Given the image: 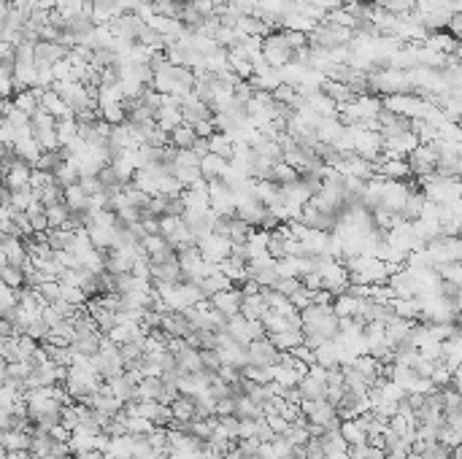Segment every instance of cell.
I'll return each instance as SVG.
<instances>
[{"mask_svg":"<svg viewBox=\"0 0 462 459\" xmlns=\"http://www.w3.org/2000/svg\"><path fill=\"white\" fill-rule=\"evenodd\" d=\"M262 57H265L268 65L279 68V70L295 60V52H292V46L284 38V30H273V33H268L262 38Z\"/></svg>","mask_w":462,"mask_h":459,"instance_id":"1","label":"cell"},{"mask_svg":"<svg viewBox=\"0 0 462 459\" xmlns=\"http://www.w3.org/2000/svg\"><path fill=\"white\" fill-rule=\"evenodd\" d=\"M30 130H33V138L43 146V151L63 148L60 146V138H57V119L49 114V111L38 108V111L30 117Z\"/></svg>","mask_w":462,"mask_h":459,"instance_id":"2","label":"cell"},{"mask_svg":"<svg viewBox=\"0 0 462 459\" xmlns=\"http://www.w3.org/2000/svg\"><path fill=\"white\" fill-rule=\"evenodd\" d=\"M249 276L259 281L262 289H268V286H276V284L281 281V270H279V259L276 256H259V259H252L249 262Z\"/></svg>","mask_w":462,"mask_h":459,"instance_id":"3","label":"cell"},{"mask_svg":"<svg viewBox=\"0 0 462 459\" xmlns=\"http://www.w3.org/2000/svg\"><path fill=\"white\" fill-rule=\"evenodd\" d=\"M0 252H3V262H9V265L22 270L30 268V252L25 238H19V235H3Z\"/></svg>","mask_w":462,"mask_h":459,"instance_id":"4","label":"cell"},{"mask_svg":"<svg viewBox=\"0 0 462 459\" xmlns=\"http://www.w3.org/2000/svg\"><path fill=\"white\" fill-rule=\"evenodd\" d=\"M111 30H114V36L119 40H127V43H138L141 40V33L146 30V19H141L138 14H122V16H117L114 22H111Z\"/></svg>","mask_w":462,"mask_h":459,"instance_id":"5","label":"cell"},{"mask_svg":"<svg viewBox=\"0 0 462 459\" xmlns=\"http://www.w3.org/2000/svg\"><path fill=\"white\" fill-rule=\"evenodd\" d=\"M200 246V252L203 256L211 262V265H222L225 259H230V252H232V241L227 235H219V232H211L208 238L198 243Z\"/></svg>","mask_w":462,"mask_h":459,"instance_id":"6","label":"cell"},{"mask_svg":"<svg viewBox=\"0 0 462 459\" xmlns=\"http://www.w3.org/2000/svg\"><path fill=\"white\" fill-rule=\"evenodd\" d=\"M160 227H163L165 241L171 243L173 249H181V246H187V243H195L192 241L190 227H187V222H184V216H163V219H160Z\"/></svg>","mask_w":462,"mask_h":459,"instance_id":"7","label":"cell"},{"mask_svg":"<svg viewBox=\"0 0 462 459\" xmlns=\"http://www.w3.org/2000/svg\"><path fill=\"white\" fill-rule=\"evenodd\" d=\"M141 254H146V252H133V249H122V246L109 249V254H106V270L114 273V276L133 273V268H136V262Z\"/></svg>","mask_w":462,"mask_h":459,"instance_id":"8","label":"cell"},{"mask_svg":"<svg viewBox=\"0 0 462 459\" xmlns=\"http://www.w3.org/2000/svg\"><path fill=\"white\" fill-rule=\"evenodd\" d=\"M284 357V351H279L273 346L271 338H262V340H252L249 343V364H279Z\"/></svg>","mask_w":462,"mask_h":459,"instance_id":"9","label":"cell"},{"mask_svg":"<svg viewBox=\"0 0 462 459\" xmlns=\"http://www.w3.org/2000/svg\"><path fill=\"white\" fill-rule=\"evenodd\" d=\"M244 289L241 286H230V289H225V292H219V295L208 297L211 300V306L222 313V316H235V313H241V306H244Z\"/></svg>","mask_w":462,"mask_h":459,"instance_id":"10","label":"cell"},{"mask_svg":"<svg viewBox=\"0 0 462 459\" xmlns=\"http://www.w3.org/2000/svg\"><path fill=\"white\" fill-rule=\"evenodd\" d=\"M219 354H222V362L225 364H235L244 370L249 364V346L241 343V340H232L222 333V343H219Z\"/></svg>","mask_w":462,"mask_h":459,"instance_id":"11","label":"cell"},{"mask_svg":"<svg viewBox=\"0 0 462 459\" xmlns=\"http://www.w3.org/2000/svg\"><path fill=\"white\" fill-rule=\"evenodd\" d=\"M38 97H41V108L43 111H49L55 119H68V117H73V108L68 106V100L57 92L55 87L38 90Z\"/></svg>","mask_w":462,"mask_h":459,"instance_id":"12","label":"cell"},{"mask_svg":"<svg viewBox=\"0 0 462 459\" xmlns=\"http://www.w3.org/2000/svg\"><path fill=\"white\" fill-rule=\"evenodd\" d=\"M181 111H184V122H187V124H198V122L214 117V108L208 106L205 100H200L195 92H190L187 97H181Z\"/></svg>","mask_w":462,"mask_h":459,"instance_id":"13","label":"cell"},{"mask_svg":"<svg viewBox=\"0 0 462 459\" xmlns=\"http://www.w3.org/2000/svg\"><path fill=\"white\" fill-rule=\"evenodd\" d=\"M319 443H322V451H325L330 459H349L352 457V446L346 443V438L340 435V427L338 430H325V435L319 438Z\"/></svg>","mask_w":462,"mask_h":459,"instance_id":"14","label":"cell"},{"mask_svg":"<svg viewBox=\"0 0 462 459\" xmlns=\"http://www.w3.org/2000/svg\"><path fill=\"white\" fill-rule=\"evenodd\" d=\"M184 270L178 265V254L165 262H151V281L154 284H178Z\"/></svg>","mask_w":462,"mask_h":459,"instance_id":"15","label":"cell"},{"mask_svg":"<svg viewBox=\"0 0 462 459\" xmlns=\"http://www.w3.org/2000/svg\"><path fill=\"white\" fill-rule=\"evenodd\" d=\"M160 330L171 338H187L192 333V322L187 316V310H168L163 316V327Z\"/></svg>","mask_w":462,"mask_h":459,"instance_id":"16","label":"cell"},{"mask_svg":"<svg viewBox=\"0 0 462 459\" xmlns=\"http://www.w3.org/2000/svg\"><path fill=\"white\" fill-rule=\"evenodd\" d=\"M70 54L68 46L57 43V40H38L36 43V63H46V65H57Z\"/></svg>","mask_w":462,"mask_h":459,"instance_id":"17","label":"cell"},{"mask_svg":"<svg viewBox=\"0 0 462 459\" xmlns=\"http://www.w3.org/2000/svg\"><path fill=\"white\" fill-rule=\"evenodd\" d=\"M144 252L149 256V262H165V259L176 256V249L165 241V235H146L144 238Z\"/></svg>","mask_w":462,"mask_h":459,"instance_id":"18","label":"cell"},{"mask_svg":"<svg viewBox=\"0 0 462 459\" xmlns=\"http://www.w3.org/2000/svg\"><path fill=\"white\" fill-rule=\"evenodd\" d=\"M30 178H33V165L16 157L14 165H11L9 171H3V187H9V189L25 187V184H30Z\"/></svg>","mask_w":462,"mask_h":459,"instance_id":"19","label":"cell"},{"mask_svg":"<svg viewBox=\"0 0 462 459\" xmlns=\"http://www.w3.org/2000/svg\"><path fill=\"white\" fill-rule=\"evenodd\" d=\"M360 308H362V297L352 295V292H343L333 300V310L338 319H360Z\"/></svg>","mask_w":462,"mask_h":459,"instance_id":"20","label":"cell"},{"mask_svg":"<svg viewBox=\"0 0 462 459\" xmlns=\"http://www.w3.org/2000/svg\"><path fill=\"white\" fill-rule=\"evenodd\" d=\"M200 171H203V178L205 181H219V178H225L227 171H230V160H225V157H219L214 151H208L200 162Z\"/></svg>","mask_w":462,"mask_h":459,"instance_id":"21","label":"cell"},{"mask_svg":"<svg viewBox=\"0 0 462 459\" xmlns=\"http://www.w3.org/2000/svg\"><path fill=\"white\" fill-rule=\"evenodd\" d=\"M246 249H249V262H252V259H259V256H268L271 254V232L254 227L252 230V235L246 238Z\"/></svg>","mask_w":462,"mask_h":459,"instance_id":"22","label":"cell"},{"mask_svg":"<svg viewBox=\"0 0 462 459\" xmlns=\"http://www.w3.org/2000/svg\"><path fill=\"white\" fill-rule=\"evenodd\" d=\"M268 338L273 340V346L279 351H284V354L300 349V346H306V333H303V330H295V327H289L284 333H276V335H268Z\"/></svg>","mask_w":462,"mask_h":459,"instance_id":"23","label":"cell"},{"mask_svg":"<svg viewBox=\"0 0 462 459\" xmlns=\"http://www.w3.org/2000/svg\"><path fill=\"white\" fill-rule=\"evenodd\" d=\"M3 451H28L33 446V432L30 430H3L0 435Z\"/></svg>","mask_w":462,"mask_h":459,"instance_id":"24","label":"cell"},{"mask_svg":"<svg viewBox=\"0 0 462 459\" xmlns=\"http://www.w3.org/2000/svg\"><path fill=\"white\" fill-rule=\"evenodd\" d=\"M109 459H133L136 454V435H114L109 443Z\"/></svg>","mask_w":462,"mask_h":459,"instance_id":"25","label":"cell"},{"mask_svg":"<svg viewBox=\"0 0 462 459\" xmlns=\"http://www.w3.org/2000/svg\"><path fill=\"white\" fill-rule=\"evenodd\" d=\"M322 92H325L327 97H333L338 106H346V103H352V100H357V97H360V94L354 92L349 84L335 81V79H327L325 84H322Z\"/></svg>","mask_w":462,"mask_h":459,"instance_id":"26","label":"cell"},{"mask_svg":"<svg viewBox=\"0 0 462 459\" xmlns=\"http://www.w3.org/2000/svg\"><path fill=\"white\" fill-rule=\"evenodd\" d=\"M340 435L346 438V443L349 446H362L367 443V430L365 424H362V418H343L340 421Z\"/></svg>","mask_w":462,"mask_h":459,"instance_id":"27","label":"cell"},{"mask_svg":"<svg viewBox=\"0 0 462 459\" xmlns=\"http://www.w3.org/2000/svg\"><path fill=\"white\" fill-rule=\"evenodd\" d=\"M14 151H16V157H19V160L30 162L33 168H36V165H38V160L43 157V146L36 141V138H33V135H30V138H19V141L14 144Z\"/></svg>","mask_w":462,"mask_h":459,"instance_id":"28","label":"cell"},{"mask_svg":"<svg viewBox=\"0 0 462 459\" xmlns=\"http://www.w3.org/2000/svg\"><path fill=\"white\" fill-rule=\"evenodd\" d=\"M171 408H173V418H176V421L190 424V421L198 418V400L190 397V394H178L176 400L171 403Z\"/></svg>","mask_w":462,"mask_h":459,"instance_id":"29","label":"cell"},{"mask_svg":"<svg viewBox=\"0 0 462 459\" xmlns=\"http://www.w3.org/2000/svg\"><path fill=\"white\" fill-rule=\"evenodd\" d=\"M90 202H92V195L84 189L82 181H76V184L65 187V205H68L70 211H87Z\"/></svg>","mask_w":462,"mask_h":459,"instance_id":"30","label":"cell"},{"mask_svg":"<svg viewBox=\"0 0 462 459\" xmlns=\"http://www.w3.org/2000/svg\"><path fill=\"white\" fill-rule=\"evenodd\" d=\"M227 338H232V340H241V343H252V338H249V319H246L244 313H235V316H230L227 322H225V330H222Z\"/></svg>","mask_w":462,"mask_h":459,"instance_id":"31","label":"cell"},{"mask_svg":"<svg viewBox=\"0 0 462 459\" xmlns=\"http://www.w3.org/2000/svg\"><path fill=\"white\" fill-rule=\"evenodd\" d=\"M273 381L279 384V387H284V389H295L300 381H303V373H300L298 367H292V364H273Z\"/></svg>","mask_w":462,"mask_h":459,"instance_id":"32","label":"cell"},{"mask_svg":"<svg viewBox=\"0 0 462 459\" xmlns=\"http://www.w3.org/2000/svg\"><path fill=\"white\" fill-rule=\"evenodd\" d=\"M235 138L227 133H214L208 138V151H214L219 157H225V160H232L235 157Z\"/></svg>","mask_w":462,"mask_h":459,"instance_id":"33","label":"cell"},{"mask_svg":"<svg viewBox=\"0 0 462 459\" xmlns=\"http://www.w3.org/2000/svg\"><path fill=\"white\" fill-rule=\"evenodd\" d=\"M200 141V135H198V130L192 127V124H178L176 130L171 133V146L173 148H195V144Z\"/></svg>","mask_w":462,"mask_h":459,"instance_id":"34","label":"cell"},{"mask_svg":"<svg viewBox=\"0 0 462 459\" xmlns=\"http://www.w3.org/2000/svg\"><path fill=\"white\" fill-rule=\"evenodd\" d=\"M298 389L303 394V400H327V381H319L313 376H303Z\"/></svg>","mask_w":462,"mask_h":459,"instance_id":"35","label":"cell"},{"mask_svg":"<svg viewBox=\"0 0 462 459\" xmlns=\"http://www.w3.org/2000/svg\"><path fill=\"white\" fill-rule=\"evenodd\" d=\"M73 238H76V230L68 227V225L46 232V241H49V246H52L55 252H68L70 246H73Z\"/></svg>","mask_w":462,"mask_h":459,"instance_id":"36","label":"cell"},{"mask_svg":"<svg viewBox=\"0 0 462 459\" xmlns=\"http://www.w3.org/2000/svg\"><path fill=\"white\" fill-rule=\"evenodd\" d=\"M200 286H203L205 297H214L219 295V292H225V289H230V286H235V284L222 273V268H217L214 273H208L203 281H200Z\"/></svg>","mask_w":462,"mask_h":459,"instance_id":"37","label":"cell"},{"mask_svg":"<svg viewBox=\"0 0 462 459\" xmlns=\"http://www.w3.org/2000/svg\"><path fill=\"white\" fill-rule=\"evenodd\" d=\"M14 100V106L19 111H25L28 117H33L38 108H41V97H38V90H19V92L11 97Z\"/></svg>","mask_w":462,"mask_h":459,"instance_id":"38","label":"cell"},{"mask_svg":"<svg viewBox=\"0 0 462 459\" xmlns=\"http://www.w3.org/2000/svg\"><path fill=\"white\" fill-rule=\"evenodd\" d=\"M268 303H265V297L262 292L259 295H246L244 297V306H241V313H244L246 319H262L265 313H268Z\"/></svg>","mask_w":462,"mask_h":459,"instance_id":"39","label":"cell"},{"mask_svg":"<svg viewBox=\"0 0 462 459\" xmlns=\"http://www.w3.org/2000/svg\"><path fill=\"white\" fill-rule=\"evenodd\" d=\"M57 138H60V146H68L79 138V122L76 117H68V119H57Z\"/></svg>","mask_w":462,"mask_h":459,"instance_id":"40","label":"cell"},{"mask_svg":"<svg viewBox=\"0 0 462 459\" xmlns=\"http://www.w3.org/2000/svg\"><path fill=\"white\" fill-rule=\"evenodd\" d=\"M0 281L9 284V286H14V289H25V286H28L25 270L14 268V265H9V262H3V268H0Z\"/></svg>","mask_w":462,"mask_h":459,"instance_id":"41","label":"cell"},{"mask_svg":"<svg viewBox=\"0 0 462 459\" xmlns=\"http://www.w3.org/2000/svg\"><path fill=\"white\" fill-rule=\"evenodd\" d=\"M262 324H265V330H268V335H276V333H284V330H289V327H292V322H289V316H284V313H279V310H268V313L262 316Z\"/></svg>","mask_w":462,"mask_h":459,"instance_id":"42","label":"cell"},{"mask_svg":"<svg viewBox=\"0 0 462 459\" xmlns=\"http://www.w3.org/2000/svg\"><path fill=\"white\" fill-rule=\"evenodd\" d=\"M87 6H90V0H57V14H63L65 19H76L79 14L87 11Z\"/></svg>","mask_w":462,"mask_h":459,"instance_id":"43","label":"cell"},{"mask_svg":"<svg viewBox=\"0 0 462 459\" xmlns=\"http://www.w3.org/2000/svg\"><path fill=\"white\" fill-rule=\"evenodd\" d=\"M46 216H49V225H52V230L65 227V225L70 222V208L65 205V202H57V205H49V208H46Z\"/></svg>","mask_w":462,"mask_h":459,"instance_id":"44","label":"cell"},{"mask_svg":"<svg viewBox=\"0 0 462 459\" xmlns=\"http://www.w3.org/2000/svg\"><path fill=\"white\" fill-rule=\"evenodd\" d=\"M244 376L257 381V384H271L273 381V367L271 364H246Z\"/></svg>","mask_w":462,"mask_h":459,"instance_id":"45","label":"cell"},{"mask_svg":"<svg viewBox=\"0 0 462 459\" xmlns=\"http://www.w3.org/2000/svg\"><path fill=\"white\" fill-rule=\"evenodd\" d=\"M200 360H203V370H208V373H219V367L225 364L219 349H200Z\"/></svg>","mask_w":462,"mask_h":459,"instance_id":"46","label":"cell"},{"mask_svg":"<svg viewBox=\"0 0 462 459\" xmlns=\"http://www.w3.org/2000/svg\"><path fill=\"white\" fill-rule=\"evenodd\" d=\"M289 300H292V306H295V308L303 310V308H308V306L313 303V292L308 289V286H306V284H303V286H300L298 292L289 297Z\"/></svg>","mask_w":462,"mask_h":459,"instance_id":"47","label":"cell"},{"mask_svg":"<svg viewBox=\"0 0 462 459\" xmlns=\"http://www.w3.org/2000/svg\"><path fill=\"white\" fill-rule=\"evenodd\" d=\"M284 38H286V43L292 46V52H300V49L311 46V43H308V36H306V33H298V30H284Z\"/></svg>","mask_w":462,"mask_h":459,"instance_id":"48","label":"cell"},{"mask_svg":"<svg viewBox=\"0 0 462 459\" xmlns=\"http://www.w3.org/2000/svg\"><path fill=\"white\" fill-rule=\"evenodd\" d=\"M238 411V397H222L217 400V416H232Z\"/></svg>","mask_w":462,"mask_h":459,"instance_id":"49","label":"cell"},{"mask_svg":"<svg viewBox=\"0 0 462 459\" xmlns=\"http://www.w3.org/2000/svg\"><path fill=\"white\" fill-rule=\"evenodd\" d=\"M300 286H303V279H281V281L276 284L273 289H279L281 295H286V297H292L295 292H298Z\"/></svg>","mask_w":462,"mask_h":459,"instance_id":"50","label":"cell"},{"mask_svg":"<svg viewBox=\"0 0 462 459\" xmlns=\"http://www.w3.org/2000/svg\"><path fill=\"white\" fill-rule=\"evenodd\" d=\"M257 424H259V418H241V441H246V438H257Z\"/></svg>","mask_w":462,"mask_h":459,"instance_id":"51","label":"cell"},{"mask_svg":"<svg viewBox=\"0 0 462 459\" xmlns=\"http://www.w3.org/2000/svg\"><path fill=\"white\" fill-rule=\"evenodd\" d=\"M241 289H244V295H259V292H262L259 281H254L252 276H249V279H246V281L241 284Z\"/></svg>","mask_w":462,"mask_h":459,"instance_id":"52","label":"cell"},{"mask_svg":"<svg viewBox=\"0 0 462 459\" xmlns=\"http://www.w3.org/2000/svg\"><path fill=\"white\" fill-rule=\"evenodd\" d=\"M79 459H109L106 451H97V448H90V451H82V454H76Z\"/></svg>","mask_w":462,"mask_h":459,"instance_id":"53","label":"cell"},{"mask_svg":"<svg viewBox=\"0 0 462 459\" xmlns=\"http://www.w3.org/2000/svg\"><path fill=\"white\" fill-rule=\"evenodd\" d=\"M3 459H36L33 457V451H3Z\"/></svg>","mask_w":462,"mask_h":459,"instance_id":"54","label":"cell"}]
</instances>
